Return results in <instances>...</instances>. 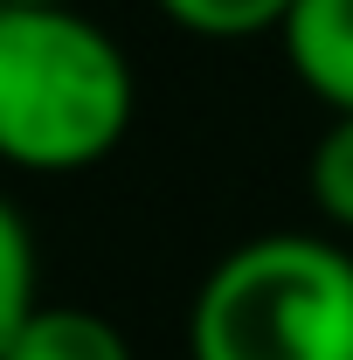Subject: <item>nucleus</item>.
I'll return each mask as SVG.
<instances>
[{"instance_id": "obj_1", "label": "nucleus", "mask_w": 353, "mask_h": 360, "mask_svg": "<svg viewBox=\"0 0 353 360\" xmlns=\"http://www.w3.org/2000/svg\"><path fill=\"white\" fill-rule=\"evenodd\" d=\"M132 63L77 7H0V160L84 174L132 132Z\"/></svg>"}, {"instance_id": "obj_2", "label": "nucleus", "mask_w": 353, "mask_h": 360, "mask_svg": "<svg viewBox=\"0 0 353 360\" xmlns=\"http://www.w3.org/2000/svg\"><path fill=\"white\" fill-rule=\"evenodd\" d=\"M194 360H353V257L333 236L277 229L236 243L194 291Z\"/></svg>"}, {"instance_id": "obj_3", "label": "nucleus", "mask_w": 353, "mask_h": 360, "mask_svg": "<svg viewBox=\"0 0 353 360\" xmlns=\"http://www.w3.org/2000/svg\"><path fill=\"white\" fill-rule=\"evenodd\" d=\"M277 35L298 84L326 111H353V0H298Z\"/></svg>"}, {"instance_id": "obj_4", "label": "nucleus", "mask_w": 353, "mask_h": 360, "mask_svg": "<svg viewBox=\"0 0 353 360\" xmlns=\"http://www.w3.org/2000/svg\"><path fill=\"white\" fill-rule=\"evenodd\" d=\"M0 360H132V340L90 305H35Z\"/></svg>"}, {"instance_id": "obj_5", "label": "nucleus", "mask_w": 353, "mask_h": 360, "mask_svg": "<svg viewBox=\"0 0 353 360\" xmlns=\"http://www.w3.org/2000/svg\"><path fill=\"white\" fill-rule=\"evenodd\" d=\"M153 7L201 42H250V35H277L298 0H153Z\"/></svg>"}, {"instance_id": "obj_6", "label": "nucleus", "mask_w": 353, "mask_h": 360, "mask_svg": "<svg viewBox=\"0 0 353 360\" xmlns=\"http://www.w3.org/2000/svg\"><path fill=\"white\" fill-rule=\"evenodd\" d=\"M42 298H35V236L21 222V208L0 194V354L14 347V333L28 326Z\"/></svg>"}, {"instance_id": "obj_7", "label": "nucleus", "mask_w": 353, "mask_h": 360, "mask_svg": "<svg viewBox=\"0 0 353 360\" xmlns=\"http://www.w3.org/2000/svg\"><path fill=\"white\" fill-rule=\"evenodd\" d=\"M305 187H312V208H319L333 229L353 236V111H333V125L319 132Z\"/></svg>"}, {"instance_id": "obj_8", "label": "nucleus", "mask_w": 353, "mask_h": 360, "mask_svg": "<svg viewBox=\"0 0 353 360\" xmlns=\"http://www.w3.org/2000/svg\"><path fill=\"white\" fill-rule=\"evenodd\" d=\"M0 7H77V0H0Z\"/></svg>"}]
</instances>
